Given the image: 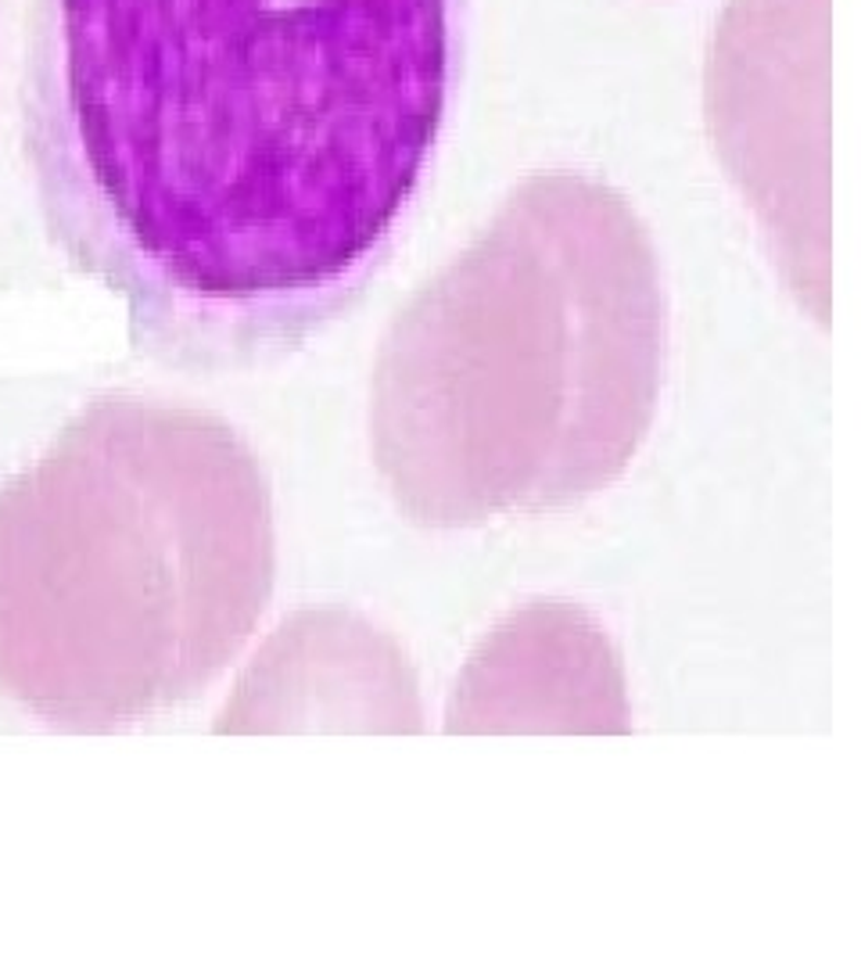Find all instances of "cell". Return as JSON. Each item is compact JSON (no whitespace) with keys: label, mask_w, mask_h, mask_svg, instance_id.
<instances>
[{"label":"cell","mask_w":861,"mask_h":969,"mask_svg":"<svg viewBox=\"0 0 861 969\" xmlns=\"http://www.w3.org/2000/svg\"><path fill=\"white\" fill-rule=\"evenodd\" d=\"M470 0H37L22 79L58 248L129 342L263 367L388 263L442 144Z\"/></svg>","instance_id":"6da1fadb"},{"label":"cell","mask_w":861,"mask_h":969,"mask_svg":"<svg viewBox=\"0 0 861 969\" xmlns=\"http://www.w3.org/2000/svg\"><path fill=\"white\" fill-rule=\"evenodd\" d=\"M668 367L654 238L618 187L532 173L381 337L370 452L420 528L578 507L629 471Z\"/></svg>","instance_id":"7a4b0ae2"},{"label":"cell","mask_w":861,"mask_h":969,"mask_svg":"<svg viewBox=\"0 0 861 969\" xmlns=\"http://www.w3.org/2000/svg\"><path fill=\"white\" fill-rule=\"evenodd\" d=\"M277 578L274 496L227 420L115 392L0 488V693L104 732L194 700Z\"/></svg>","instance_id":"3957f363"},{"label":"cell","mask_w":861,"mask_h":969,"mask_svg":"<svg viewBox=\"0 0 861 969\" xmlns=\"http://www.w3.org/2000/svg\"><path fill=\"white\" fill-rule=\"evenodd\" d=\"M704 112L786 291L830 323V0H729L707 47Z\"/></svg>","instance_id":"277c9868"},{"label":"cell","mask_w":861,"mask_h":969,"mask_svg":"<svg viewBox=\"0 0 861 969\" xmlns=\"http://www.w3.org/2000/svg\"><path fill=\"white\" fill-rule=\"evenodd\" d=\"M219 737L428 729L417 668L392 633L349 607H305L248 661L216 726Z\"/></svg>","instance_id":"5b68a950"},{"label":"cell","mask_w":861,"mask_h":969,"mask_svg":"<svg viewBox=\"0 0 861 969\" xmlns=\"http://www.w3.org/2000/svg\"><path fill=\"white\" fill-rule=\"evenodd\" d=\"M629 679L607 628L585 607L535 600L495 622L459 668L450 737H624Z\"/></svg>","instance_id":"8992f818"}]
</instances>
